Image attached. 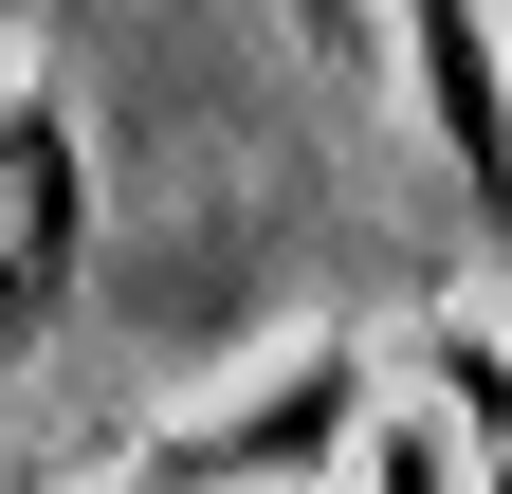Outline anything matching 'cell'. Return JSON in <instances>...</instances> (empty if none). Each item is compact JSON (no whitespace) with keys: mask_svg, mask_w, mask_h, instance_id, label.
Here are the masks:
<instances>
[{"mask_svg":"<svg viewBox=\"0 0 512 494\" xmlns=\"http://www.w3.org/2000/svg\"><path fill=\"white\" fill-rule=\"evenodd\" d=\"M348 421H366V348H293L275 385H238L220 421L147 440V476H128V494H256V476H311Z\"/></svg>","mask_w":512,"mask_h":494,"instance_id":"cell-1","label":"cell"},{"mask_svg":"<svg viewBox=\"0 0 512 494\" xmlns=\"http://www.w3.org/2000/svg\"><path fill=\"white\" fill-rule=\"evenodd\" d=\"M92 257V202H74V129L55 110H0V366L55 330V293Z\"/></svg>","mask_w":512,"mask_h":494,"instance_id":"cell-2","label":"cell"},{"mask_svg":"<svg viewBox=\"0 0 512 494\" xmlns=\"http://www.w3.org/2000/svg\"><path fill=\"white\" fill-rule=\"evenodd\" d=\"M403 19H421V74H439V129H458L476 220L512 238V92H494V19H476V0H403Z\"/></svg>","mask_w":512,"mask_h":494,"instance_id":"cell-3","label":"cell"},{"mask_svg":"<svg viewBox=\"0 0 512 494\" xmlns=\"http://www.w3.org/2000/svg\"><path fill=\"white\" fill-rule=\"evenodd\" d=\"M366 494H458V458H439V421H384V440H366Z\"/></svg>","mask_w":512,"mask_h":494,"instance_id":"cell-4","label":"cell"},{"mask_svg":"<svg viewBox=\"0 0 512 494\" xmlns=\"http://www.w3.org/2000/svg\"><path fill=\"white\" fill-rule=\"evenodd\" d=\"M494 494H512V458H494Z\"/></svg>","mask_w":512,"mask_h":494,"instance_id":"cell-5","label":"cell"}]
</instances>
